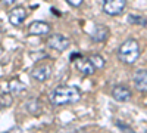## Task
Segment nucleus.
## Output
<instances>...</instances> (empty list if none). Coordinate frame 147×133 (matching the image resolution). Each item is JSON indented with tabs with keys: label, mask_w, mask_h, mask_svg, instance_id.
Masks as SVG:
<instances>
[{
	"label": "nucleus",
	"mask_w": 147,
	"mask_h": 133,
	"mask_svg": "<svg viewBox=\"0 0 147 133\" xmlns=\"http://www.w3.org/2000/svg\"><path fill=\"white\" fill-rule=\"evenodd\" d=\"M66 2H68L71 6H74V8H78V6H81V5L84 3V0H66Z\"/></svg>",
	"instance_id": "nucleus-16"
},
{
	"label": "nucleus",
	"mask_w": 147,
	"mask_h": 133,
	"mask_svg": "<svg viewBox=\"0 0 147 133\" xmlns=\"http://www.w3.org/2000/svg\"><path fill=\"white\" fill-rule=\"evenodd\" d=\"M6 133H24V132H22V129H21V127L15 126V127H12L10 130H7Z\"/></svg>",
	"instance_id": "nucleus-17"
},
{
	"label": "nucleus",
	"mask_w": 147,
	"mask_h": 133,
	"mask_svg": "<svg viewBox=\"0 0 147 133\" xmlns=\"http://www.w3.org/2000/svg\"><path fill=\"white\" fill-rule=\"evenodd\" d=\"M128 22H129V24H134V25H141V27H146V25H147V18H146V16H143V15L129 14V15H128Z\"/></svg>",
	"instance_id": "nucleus-13"
},
{
	"label": "nucleus",
	"mask_w": 147,
	"mask_h": 133,
	"mask_svg": "<svg viewBox=\"0 0 147 133\" xmlns=\"http://www.w3.org/2000/svg\"><path fill=\"white\" fill-rule=\"evenodd\" d=\"M109 39V28L106 25H94L91 31V40L96 43H103Z\"/></svg>",
	"instance_id": "nucleus-9"
},
{
	"label": "nucleus",
	"mask_w": 147,
	"mask_h": 133,
	"mask_svg": "<svg viewBox=\"0 0 147 133\" xmlns=\"http://www.w3.org/2000/svg\"><path fill=\"white\" fill-rule=\"evenodd\" d=\"M75 67L77 70L84 76H93L96 72L94 65L91 64V61L88 59V56H77L75 59Z\"/></svg>",
	"instance_id": "nucleus-6"
},
{
	"label": "nucleus",
	"mask_w": 147,
	"mask_h": 133,
	"mask_svg": "<svg viewBox=\"0 0 147 133\" xmlns=\"http://www.w3.org/2000/svg\"><path fill=\"white\" fill-rule=\"evenodd\" d=\"M127 8V0H103V12L110 16L121 15Z\"/></svg>",
	"instance_id": "nucleus-3"
},
{
	"label": "nucleus",
	"mask_w": 147,
	"mask_h": 133,
	"mask_svg": "<svg viewBox=\"0 0 147 133\" xmlns=\"http://www.w3.org/2000/svg\"><path fill=\"white\" fill-rule=\"evenodd\" d=\"M52 76V67L49 64H38L31 70V77L37 81H46Z\"/></svg>",
	"instance_id": "nucleus-5"
},
{
	"label": "nucleus",
	"mask_w": 147,
	"mask_h": 133,
	"mask_svg": "<svg viewBox=\"0 0 147 133\" xmlns=\"http://www.w3.org/2000/svg\"><path fill=\"white\" fill-rule=\"evenodd\" d=\"M69 44H71L69 39H66L65 35H62V34H53L47 40V46L52 47V49H55V50H57V52L66 50L69 47Z\"/></svg>",
	"instance_id": "nucleus-4"
},
{
	"label": "nucleus",
	"mask_w": 147,
	"mask_h": 133,
	"mask_svg": "<svg viewBox=\"0 0 147 133\" xmlns=\"http://www.w3.org/2000/svg\"><path fill=\"white\" fill-rule=\"evenodd\" d=\"M81 90L75 86H57L49 93V101L52 105H71L77 104L81 99Z\"/></svg>",
	"instance_id": "nucleus-1"
},
{
	"label": "nucleus",
	"mask_w": 147,
	"mask_h": 133,
	"mask_svg": "<svg viewBox=\"0 0 147 133\" xmlns=\"http://www.w3.org/2000/svg\"><path fill=\"white\" fill-rule=\"evenodd\" d=\"M134 84H136L137 90H147V70H138L134 74Z\"/></svg>",
	"instance_id": "nucleus-11"
},
{
	"label": "nucleus",
	"mask_w": 147,
	"mask_h": 133,
	"mask_svg": "<svg viewBox=\"0 0 147 133\" xmlns=\"http://www.w3.org/2000/svg\"><path fill=\"white\" fill-rule=\"evenodd\" d=\"M28 31L32 35H46L50 33V25L43 21H35L28 27Z\"/></svg>",
	"instance_id": "nucleus-10"
},
{
	"label": "nucleus",
	"mask_w": 147,
	"mask_h": 133,
	"mask_svg": "<svg viewBox=\"0 0 147 133\" xmlns=\"http://www.w3.org/2000/svg\"><path fill=\"white\" fill-rule=\"evenodd\" d=\"M2 2H3L5 5H12V3H15L16 0H2Z\"/></svg>",
	"instance_id": "nucleus-18"
},
{
	"label": "nucleus",
	"mask_w": 147,
	"mask_h": 133,
	"mask_svg": "<svg viewBox=\"0 0 147 133\" xmlns=\"http://www.w3.org/2000/svg\"><path fill=\"white\" fill-rule=\"evenodd\" d=\"M2 52H3V49H2V46H0V55H2Z\"/></svg>",
	"instance_id": "nucleus-19"
},
{
	"label": "nucleus",
	"mask_w": 147,
	"mask_h": 133,
	"mask_svg": "<svg viewBox=\"0 0 147 133\" xmlns=\"http://www.w3.org/2000/svg\"><path fill=\"white\" fill-rule=\"evenodd\" d=\"M25 84H24L22 81H19V80H10L9 83H7V92H13V93H18V92H22V90H25Z\"/></svg>",
	"instance_id": "nucleus-12"
},
{
	"label": "nucleus",
	"mask_w": 147,
	"mask_h": 133,
	"mask_svg": "<svg viewBox=\"0 0 147 133\" xmlns=\"http://www.w3.org/2000/svg\"><path fill=\"white\" fill-rule=\"evenodd\" d=\"M10 104H12V96L9 93L2 95V98H0V105L2 106H9Z\"/></svg>",
	"instance_id": "nucleus-15"
},
{
	"label": "nucleus",
	"mask_w": 147,
	"mask_h": 133,
	"mask_svg": "<svg viewBox=\"0 0 147 133\" xmlns=\"http://www.w3.org/2000/svg\"><path fill=\"white\" fill-rule=\"evenodd\" d=\"M88 59L91 61V64L94 65V68H96V70H102V68L106 65L105 58H103V56H100V55H97V53L90 55V56H88Z\"/></svg>",
	"instance_id": "nucleus-14"
},
{
	"label": "nucleus",
	"mask_w": 147,
	"mask_h": 133,
	"mask_svg": "<svg viewBox=\"0 0 147 133\" xmlns=\"http://www.w3.org/2000/svg\"><path fill=\"white\" fill-rule=\"evenodd\" d=\"M112 96L113 99H116L118 102H128L131 99V90L125 86H121V84H118V86H115L112 89Z\"/></svg>",
	"instance_id": "nucleus-8"
},
{
	"label": "nucleus",
	"mask_w": 147,
	"mask_h": 133,
	"mask_svg": "<svg viewBox=\"0 0 147 133\" xmlns=\"http://www.w3.org/2000/svg\"><path fill=\"white\" fill-rule=\"evenodd\" d=\"M0 108H2V105H0Z\"/></svg>",
	"instance_id": "nucleus-20"
},
{
	"label": "nucleus",
	"mask_w": 147,
	"mask_h": 133,
	"mask_svg": "<svg viewBox=\"0 0 147 133\" xmlns=\"http://www.w3.org/2000/svg\"><path fill=\"white\" fill-rule=\"evenodd\" d=\"M118 58L121 59L124 64H134L140 58V46H138V42L134 40V39H128L125 40L119 46L118 49Z\"/></svg>",
	"instance_id": "nucleus-2"
},
{
	"label": "nucleus",
	"mask_w": 147,
	"mask_h": 133,
	"mask_svg": "<svg viewBox=\"0 0 147 133\" xmlns=\"http://www.w3.org/2000/svg\"><path fill=\"white\" fill-rule=\"evenodd\" d=\"M25 18H27V10L24 8H21V6L13 8L9 14V22L15 27H19L21 24L25 21Z\"/></svg>",
	"instance_id": "nucleus-7"
}]
</instances>
